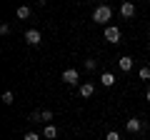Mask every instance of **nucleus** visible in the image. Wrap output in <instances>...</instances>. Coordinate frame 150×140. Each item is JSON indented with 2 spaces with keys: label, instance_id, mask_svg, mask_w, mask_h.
Instances as JSON below:
<instances>
[{
  "label": "nucleus",
  "instance_id": "nucleus-14",
  "mask_svg": "<svg viewBox=\"0 0 150 140\" xmlns=\"http://www.w3.org/2000/svg\"><path fill=\"white\" fill-rule=\"evenodd\" d=\"M105 140H120V135H118V130H110V133L105 135Z\"/></svg>",
  "mask_w": 150,
  "mask_h": 140
},
{
  "label": "nucleus",
  "instance_id": "nucleus-9",
  "mask_svg": "<svg viewBox=\"0 0 150 140\" xmlns=\"http://www.w3.org/2000/svg\"><path fill=\"white\" fill-rule=\"evenodd\" d=\"M15 18H18V20H28V18H30V8H28V5H20V8L15 10Z\"/></svg>",
  "mask_w": 150,
  "mask_h": 140
},
{
  "label": "nucleus",
  "instance_id": "nucleus-11",
  "mask_svg": "<svg viewBox=\"0 0 150 140\" xmlns=\"http://www.w3.org/2000/svg\"><path fill=\"white\" fill-rule=\"evenodd\" d=\"M93 93H95V85H93V83H83L80 85V95L83 98H90Z\"/></svg>",
  "mask_w": 150,
  "mask_h": 140
},
{
  "label": "nucleus",
  "instance_id": "nucleus-13",
  "mask_svg": "<svg viewBox=\"0 0 150 140\" xmlns=\"http://www.w3.org/2000/svg\"><path fill=\"white\" fill-rule=\"evenodd\" d=\"M13 100H15V98H13V93H10V90L3 93V103H5V105H13Z\"/></svg>",
  "mask_w": 150,
  "mask_h": 140
},
{
  "label": "nucleus",
  "instance_id": "nucleus-20",
  "mask_svg": "<svg viewBox=\"0 0 150 140\" xmlns=\"http://www.w3.org/2000/svg\"><path fill=\"white\" fill-rule=\"evenodd\" d=\"M145 98H148V103H150V90H148V93H145Z\"/></svg>",
  "mask_w": 150,
  "mask_h": 140
},
{
  "label": "nucleus",
  "instance_id": "nucleus-17",
  "mask_svg": "<svg viewBox=\"0 0 150 140\" xmlns=\"http://www.w3.org/2000/svg\"><path fill=\"white\" fill-rule=\"evenodd\" d=\"M85 70H95V60H93V58L85 60Z\"/></svg>",
  "mask_w": 150,
  "mask_h": 140
},
{
  "label": "nucleus",
  "instance_id": "nucleus-16",
  "mask_svg": "<svg viewBox=\"0 0 150 140\" xmlns=\"http://www.w3.org/2000/svg\"><path fill=\"white\" fill-rule=\"evenodd\" d=\"M50 120H53V113L50 110H43V123H50Z\"/></svg>",
  "mask_w": 150,
  "mask_h": 140
},
{
  "label": "nucleus",
  "instance_id": "nucleus-6",
  "mask_svg": "<svg viewBox=\"0 0 150 140\" xmlns=\"http://www.w3.org/2000/svg\"><path fill=\"white\" fill-rule=\"evenodd\" d=\"M125 128H128V133H140V130H143V123H140L138 118H130L128 123H125Z\"/></svg>",
  "mask_w": 150,
  "mask_h": 140
},
{
  "label": "nucleus",
  "instance_id": "nucleus-19",
  "mask_svg": "<svg viewBox=\"0 0 150 140\" xmlns=\"http://www.w3.org/2000/svg\"><path fill=\"white\" fill-rule=\"evenodd\" d=\"M35 3H38V5H45V3H48V0H35Z\"/></svg>",
  "mask_w": 150,
  "mask_h": 140
},
{
  "label": "nucleus",
  "instance_id": "nucleus-15",
  "mask_svg": "<svg viewBox=\"0 0 150 140\" xmlns=\"http://www.w3.org/2000/svg\"><path fill=\"white\" fill-rule=\"evenodd\" d=\"M23 140H40V135H38V133H33V130H30V133H25V138H23Z\"/></svg>",
  "mask_w": 150,
  "mask_h": 140
},
{
  "label": "nucleus",
  "instance_id": "nucleus-8",
  "mask_svg": "<svg viewBox=\"0 0 150 140\" xmlns=\"http://www.w3.org/2000/svg\"><path fill=\"white\" fill-rule=\"evenodd\" d=\"M43 135H45V138H50V140H55V138H58V128H55L53 123H48V125H45V130H43Z\"/></svg>",
  "mask_w": 150,
  "mask_h": 140
},
{
  "label": "nucleus",
  "instance_id": "nucleus-10",
  "mask_svg": "<svg viewBox=\"0 0 150 140\" xmlns=\"http://www.w3.org/2000/svg\"><path fill=\"white\" fill-rule=\"evenodd\" d=\"M100 83H103L105 88H112V85H115V75H112V73H103V75H100Z\"/></svg>",
  "mask_w": 150,
  "mask_h": 140
},
{
  "label": "nucleus",
  "instance_id": "nucleus-3",
  "mask_svg": "<svg viewBox=\"0 0 150 140\" xmlns=\"http://www.w3.org/2000/svg\"><path fill=\"white\" fill-rule=\"evenodd\" d=\"M25 43H28V45H35V48H38V45L43 43V35H40V30H33V28H30V30H25Z\"/></svg>",
  "mask_w": 150,
  "mask_h": 140
},
{
  "label": "nucleus",
  "instance_id": "nucleus-4",
  "mask_svg": "<svg viewBox=\"0 0 150 140\" xmlns=\"http://www.w3.org/2000/svg\"><path fill=\"white\" fill-rule=\"evenodd\" d=\"M63 83H68V85H75V83H78V70L75 68H68L63 73Z\"/></svg>",
  "mask_w": 150,
  "mask_h": 140
},
{
  "label": "nucleus",
  "instance_id": "nucleus-5",
  "mask_svg": "<svg viewBox=\"0 0 150 140\" xmlns=\"http://www.w3.org/2000/svg\"><path fill=\"white\" fill-rule=\"evenodd\" d=\"M118 65H120L123 73H130V70H133V58H130V55H123V58L118 60Z\"/></svg>",
  "mask_w": 150,
  "mask_h": 140
},
{
  "label": "nucleus",
  "instance_id": "nucleus-18",
  "mask_svg": "<svg viewBox=\"0 0 150 140\" xmlns=\"http://www.w3.org/2000/svg\"><path fill=\"white\" fill-rule=\"evenodd\" d=\"M0 33H3V35H10V25H8V23H3V25H0Z\"/></svg>",
  "mask_w": 150,
  "mask_h": 140
},
{
  "label": "nucleus",
  "instance_id": "nucleus-1",
  "mask_svg": "<svg viewBox=\"0 0 150 140\" xmlns=\"http://www.w3.org/2000/svg\"><path fill=\"white\" fill-rule=\"evenodd\" d=\"M110 18H112L110 5H98L95 10H93V20L100 23V25H105V28H108V20H110Z\"/></svg>",
  "mask_w": 150,
  "mask_h": 140
},
{
  "label": "nucleus",
  "instance_id": "nucleus-2",
  "mask_svg": "<svg viewBox=\"0 0 150 140\" xmlns=\"http://www.w3.org/2000/svg\"><path fill=\"white\" fill-rule=\"evenodd\" d=\"M120 38H123L120 28H115V25H108V28H105V40H108V43L118 45V43H120Z\"/></svg>",
  "mask_w": 150,
  "mask_h": 140
},
{
  "label": "nucleus",
  "instance_id": "nucleus-7",
  "mask_svg": "<svg viewBox=\"0 0 150 140\" xmlns=\"http://www.w3.org/2000/svg\"><path fill=\"white\" fill-rule=\"evenodd\" d=\"M120 15H123V18H133V15H135V5L130 3V0L120 5Z\"/></svg>",
  "mask_w": 150,
  "mask_h": 140
},
{
  "label": "nucleus",
  "instance_id": "nucleus-12",
  "mask_svg": "<svg viewBox=\"0 0 150 140\" xmlns=\"http://www.w3.org/2000/svg\"><path fill=\"white\" fill-rule=\"evenodd\" d=\"M138 78H140V80H150V68H148V65H145V68H140Z\"/></svg>",
  "mask_w": 150,
  "mask_h": 140
}]
</instances>
